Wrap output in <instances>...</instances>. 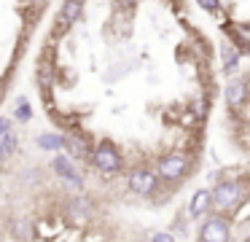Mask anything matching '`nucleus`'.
<instances>
[{
  "label": "nucleus",
  "mask_w": 250,
  "mask_h": 242,
  "mask_svg": "<svg viewBox=\"0 0 250 242\" xmlns=\"http://www.w3.org/2000/svg\"><path fill=\"white\" fill-rule=\"evenodd\" d=\"M210 197H212V207L215 210L231 213V210L239 207V204H245L248 191H245V183H239V180H223L210 191Z\"/></svg>",
  "instance_id": "1"
},
{
  "label": "nucleus",
  "mask_w": 250,
  "mask_h": 242,
  "mask_svg": "<svg viewBox=\"0 0 250 242\" xmlns=\"http://www.w3.org/2000/svg\"><path fill=\"white\" fill-rule=\"evenodd\" d=\"M191 170V156L183 154V151H172V154H164L162 159L156 161V175L159 180H169V183H178L186 172Z\"/></svg>",
  "instance_id": "2"
},
{
  "label": "nucleus",
  "mask_w": 250,
  "mask_h": 242,
  "mask_svg": "<svg viewBox=\"0 0 250 242\" xmlns=\"http://www.w3.org/2000/svg\"><path fill=\"white\" fill-rule=\"evenodd\" d=\"M92 164L97 167L100 172H105V175H116V172L124 167V156H121V148L116 143H110V140H103V143L97 145V148H92Z\"/></svg>",
  "instance_id": "3"
},
{
  "label": "nucleus",
  "mask_w": 250,
  "mask_h": 242,
  "mask_svg": "<svg viewBox=\"0 0 250 242\" xmlns=\"http://www.w3.org/2000/svg\"><path fill=\"white\" fill-rule=\"evenodd\" d=\"M126 186H129V191L137 194V197H151L159 188V175L151 167H135V170L126 175Z\"/></svg>",
  "instance_id": "4"
},
{
  "label": "nucleus",
  "mask_w": 250,
  "mask_h": 242,
  "mask_svg": "<svg viewBox=\"0 0 250 242\" xmlns=\"http://www.w3.org/2000/svg\"><path fill=\"white\" fill-rule=\"evenodd\" d=\"M202 242H231V229H229L223 215H207V220L199 229Z\"/></svg>",
  "instance_id": "5"
},
{
  "label": "nucleus",
  "mask_w": 250,
  "mask_h": 242,
  "mask_svg": "<svg viewBox=\"0 0 250 242\" xmlns=\"http://www.w3.org/2000/svg\"><path fill=\"white\" fill-rule=\"evenodd\" d=\"M51 167H54V172H57V175H60L62 180H67L70 186H78V188L83 186L81 172H78V167L73 164V161L67 159V156H54V159H51Z\"/></svg>",
  "instance_id": "6"
},
{
  "label": "nucleus",
  "mask_w": 250,
  "mask_h": 242,
  "mask_svg": "<svg viewBox=\"0 0 250 242\" xmlns=\"http://www.w3.org/2000/svg\"><path fill=\"white\" fill-rule=\"evenodd\" d=\"M92 215H94V207L83 197H76V199H70V202H67V218L76 220V223H89V220H92Z\"/></svg>",
  "instance_id": "7"
},
{
  "label": "nucleus",
  "mask_w": 250,
  "mask_h": 242,
  "mask_svg": "<svg viewBox=\"0 0 250 242\" xmlns=\"http://www.w3.org/2000/svg\"><path fill=\"white\" fill-rule=\"evenodd\" d=\"M245 100H248V84H245V78H231V81H229V86H226L229 108L239 110V108L245 105Z\"/></svg>",
  "instance_id": "8"
},
{
  "label": "nucleus",
  "mask_w": 250,
  "mask_h": 242,
  "mask_svg": "<svg viewBox=\"0 0 250 242\" xmlns=\"http://www.w3.org/2000/svg\"><path fill=\"white\" fill-rule=\"evenodd\" d=\"M210 210H212V197H210V191H207V188H202V191H196L194 197H191V202H188V213L194 215V218L210 215Z\"/></svg>",
  "instance_id": "9"
},
{
  "label": "nucleus",
  "mask_w": 250,
  "mask_h": 242,
  "mask_svg": "<svg viewBox=\"0 0 250 242\" xmlns=\"http://www.w3.org/2000/svg\"><path fill=\"white\" fill-rule=\"evenodd\" d=\"M65 148L73 156H78V159H89L92 156V145H89L86 134H70V137H65Z\"/></svg>",
  "instance_id": "10"
},
{
  "label": "nucleus",
  "mask_w": 250,
  "mask_h": 242,
  "mask_svg": "<svg viewBox=\"0 0 250 242\" xmlns=\"http://www.w3.org/2000/svg\"><path fill=\"white\" fill-rule=\"evenodd\" d=\"M81 8H83V0H65V5H62V11H60V24L70 27L73 22H78Z\"/></svg>",
  "instance_id": "11"
},
{
  "label": "nucleus",
  "mask_w": 250,
  "mask_h": 242,
  "mask_svg": "<svg viewBox=\"0 0 250 242\" xmlns=\"http://www.w3.org/2000/svg\"><path fill=\"white\" fill-rule=\"evenodd\" d=\"M17 145H19V140H17V132H11V127L0 132V164H6L8 156L17 151Z\"/></svg>",
  "instance_id": "12"
},
{
  "label": "nucleus",
  "mask_w": 250,
  "mask_h": 242,
  "mask_svg": "<svg viewBox=\"0 0 250 242\" xmlns=\"http://www.w3.org/2000/svg\"><path fill=\"white\" fill-rule=\"evenodd\" d=\"M221 57H223V70H226L229 75L237 73V70H239V51H237L234 43H226V46H223Z\"/></svg>",
  "instance_id": "13"
},
{
  "label": "nucleus",
  "mask_w": 250,
  "mask_h": 242,
  "mask_svg": "<svg viewBox=\"0 0 250 242\" xmlns=\"http://www.w3.org/2000/svg\"><path fill=\"white\" fill-rule=\"evenodd\" d=\"M51 81H54V70H51V65L49 62H41L38 65V84H41V89L49 91L51 89Z\"/></svg>",
  "instance_id": "14"
},
{
  "label": "nucleus",
  "mask_w": 250,
  "mask_h": 242,
  "mask_svg": "<svg viewBox=\"0 0 250 242\" xmlns=\"http://www.w3.org/2000/svg\"><path fill=\"white\" fill-rule=\"evenodd\" d=\"M41 148L57 154L60 148H65V137H60V134H43V137H41Z\"/></svg>",
  "instance_id": "15"
},
{
  "label": "nucleus",
  "mask_w": 250,
  "mask_h": 242,
  "mask_svg": "<svg viewBox=\"0 0 250 242\" xmlns=\"http://www.w3.org/2000/svg\"><path fill=\"white\" fill-rule=\"evenodd\" d=\"M17 118H19V121H30V105H27V102H19V110H17Z\"/></svg>",
  "instance_id": "16"
},
{
  "label": "nucleus",
  "mask_w": 250,
  "mask_h": 242,
  "mask_svg": "<svg viewBox=\"0 0 250 242\" xmlns=\"http://www.w3.org/2000/svg\"><path fill=\"white\" fill-rule=\"evenodd\" d=\"M196 3H199L205 11H218V5H221L218 0H196Z\"/></svg>",
  "instance_id": "17"
},
{
  "label": "nucleus",
  "mask_w": 250,
  "mask_h": 242,
  "mask_svg": "<svg viewBox=\"0 0 250 242\" xmlns=\"http://www.w3.org/2000/svg\"><path fill=\"white\" fill-rule=\"evenodd\" d=\"M153 242H175V237L169 231H159V234H153Z\"/></svg>",
  "instance_id": "18"
},
{
  "label": "nucleus",
  "mask_w": 250,
  "mask_h": 242,
  "mask_svg": "<svg viewBox=\"0 0 250 242\" xmlns=\"http://www.w3.org/2000/svg\"><path fill=\"white\" fill-rule=\"evenodd\" d=\"M11 127V124H8V118H0V132H3V129H8Z\"/></svg>",
  "instance_id": "19"
}]
</instances>
